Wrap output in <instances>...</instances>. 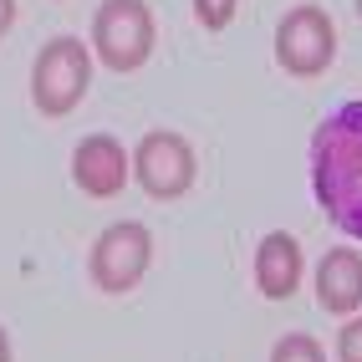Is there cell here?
Wrapping results in <instances>:
<instances>
[{"mask_svg":"<svg viewBox=\"0 0 362 362\" xmlns=\"http://www.w3.org/2000/svg\"><path fill=\"white\" fill-rule=\"evenodd\" d=\"M92 87V52L77 36H52L31 66V103L46 117H66Z\"/></svg>","mask_w":362,"mask_h":362,"instance_id":"7a4b0ae2","label":"cell"},{"mask_svg":"<svg viewBox=\"0 0 362 362\" xmlns=\"http://www.w3.org/2000/svg\"><path fill=\"white\" fill-rule=\"evenodd\" d=\"M235 6H240V0H194V11H199V21L209 31H225L235 21Z\"/></svg>","mask_w":362,"mask_h":362,"instance_id":"8fae6325","label":"cell"},{"mask_svg":"<svg viewBox=\"0 0 362 362\" xmlns=\"http://www.w3.org/2000/svg\"><path fill=\"white\" fill-rule=\"evenodd\" d=\"M317 301L332 311V317H352V311L362 306V255L337 245L322 255L317 265Z\"/></svg>","mask_w":362,"mask_h":362,"instance_id":"ba28073f","label":"cell"},{"mask_svg":"<svg viewBox=\"0 0 362 362\" xmlns=\"http://www.w3.org/2000/svg\"><path fill=\"white\" fill-rule=\"evenodd\" d=\"M255 286H260V296H271V301L296 296V286H301V245L286 230L260 240V250H255Z\"/></svg>","mask_w":362,"mask_h":362,"instance_id":"9c48e42d","label":"cell"},{"mask_svg":"<svg viewBox=\"0 0 362 362\" xmlns=\"http://www.w3.org/2000/svg\"><path fill=\"white\" fill-rule=\"evenodd\" d=\"M0 362H11V337H6V327H0Z\"/></svg>","mask_w":362,"mask_h":362,"instance_id":"5bb4252c","label":"cell"},{"mask_svg":"<svg viewBox=\"0 0 362 362\" xmlns=\"http://www.w3.org/2000/svg\"><path fill=\"white\" fill-rule=\"evenodd\" d=\"M11 21H16V0H0V36L11 31Z\"/></svg>","mask_w":362,"mask_h":362,"instance_id":"4fadbf2b","label":"cell"},{"mask_svg":"<svg viewBox=\"0 0 362 362\" xmlns=\"http://www.w3.org/2000/svg\"><path fill=\"white\" fill-rule=\"evenodd\" d=\"M194 174H199L194 148L179 133H143V143L133 148V179L143 184L148 199H179L194 184Z\"/></svg>","mask_w":362,"mask_h":362,"instance_id":"8992f818","label":"cell"},{"mask_svg":"<svg viewBox=\"0 0 362 362\" xmlns=\"http://www.w3.org/2000/svg\"><path fill=\"white\" fill-rule=\"evenodd\" d=\"M153 260V235L143 230L138 220H123V225H107L98 235V245H92V281L103 286V291L123 296L143 281Z\"/></svg>","mask_w":362,"mask_h":362,"instance_id":"5b68a950","label":"cell"},{"mask_svg":"<svg viewBox=\"0 0 362 362\" xmlns=\"http://www.w3.org/2000/svg\"><path fill=\"white\" fill-rule=\"evenodd\" d=\"M276 57L291 77H322L337 57V26L322 6H296L276 26Z\"/></svg>","mask_w":362,"mask_h":362,"instance_id":"277c9868","label":"cell"},{"mask_svg":"<svg viewBox=\"0 0 362 362\" xmlns=\"http://www.w3.org/2000/svg\"><path fill=\"white\" fill-rule=\"evenodd\" d=\"M128 174H133V158L123 153V143L112 133H87L77 143V153H71V179H77V189L92 194V199L123 194Z\"/></svg>","mask_w":362,"mask_h":362,"instance_id":"52a82bcc","label":"cell"},{"mask_svg":"<svg viewBox=\"0 0 362 362\" xmlns=\"http://www.w3.org/2000/svg\"><path fill=\"white\" fill-rule=\"evenodd\" d=\"M311 189L327 220L362 240V103H342L311 133Z\"/></svg>","mask_w":362,"mask_h":362,"instance_id":"6da1fadb","label":"cell"},{"mask_svg":"<svg viewBox=\"0 0 362 362\" xmlns=\"http://www.w3.org/2000/svg\"><path fill=\"white\" fill-rule=\"evenodd\" d=\"M92 52L112 71H138L153 57V11L143 0H103L92 16Z\"/></svg>","mask_w":362,"mask_h":362,"instance_id":"3957f363","label":"cell"},{"mask_svg":"<svg viewBox=\"0 0 362 362\" xmlns=\"http://www.w3.org/2000/svg\"><path fill=\"white\" fill-rule=\"evenodd\" d=\"M337 357H342V362H362V317H352L342 332H337Z\"/></svg>","mask_w":362,"mask_h":362,"instance_id":"7c38bea8","label":"cell"},{"mask_svg":"<svg viewBox=\"0 0 362 362\" xmlns=\"http://www.w3.org/2000/svg\"><path fill=\"white\" fill-rule=\"evenodd\" d=\"M357 11H362V0H357Z\"/></svg>","mask_w":362,"mask_h":362,"instance_id":"9a60e30c","label":"cell"},{"mask_svg":"<svg viewBox=\"0 0 362 362\" xmlns=\"http://www.w3.org/2000/svg\"><path fill=\"white\" fill-rule=\"evenodd\" d=\"M271 362H327V352H322L317 337H306V332H286L281 342H276V352H271Z\"/></svg>","mask_w":362,"mask_h":362,"instance_id":"30bf717a","label":"cell"}]
</instances>
